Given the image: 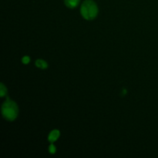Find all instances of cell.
I'll list each match as a JSON object with an SVG mask.
<instances>
[{"mask_svg": "<svg viewBox=\"0 0 158 158\" xmlns=\"http://www.w3.org/2000/svg\"><path fill=\"white\" fill-rule=\"evenodd\" d=\"M19 109L16 103L7 99L2 106V114L3 117L9 121H12L17 117Z\"/></svg>", "mask_w": 158, "mask_h": 158, "instance_id": "obj_1", "label": "cell"}, {"mask_svg": "<svg viewBox=\"0 0 158 158\" xmlns=\"http://www.w3.org/2000/svg\"><path fill=\"white\" fill-rule=\"evenodd\" d=\"M81 14L84 19L87 20L94 19L98 13L97 4L93 0H86L81 6Z\"/></svg>", "mask_w": 158, "mask_h": 158, "instance_id": "obj_2", "label": "cell"}, {"mask_svg": "<svg viewBox=\"0 0 158 158\" xmlns=\"http://www.w3.org/2000/svg\"><path fill=\"white\" fill-rule=\"evenodd\" d=\"M60 137V131H57V130H53L52 131H51L50 134H49V137H48V140L51 143H53L55 142L57 139Z\"/></svg>", "mask_w": 158, "mask_h": 158, "instance_id": "obj_3", "label": "cell"}, {"mask_svg": "<svg viewBox=\"0 0 158 158\" xmlns=\"http://www.w3.org/2000/svg\"><path fill=\"white\" fill-rule=\"evenodd\" d=\"M80 0H65V4L67 7L70 8V9H73V8L77 7L78 6Z\"/></svg>", "mask_w": 158, "mask_h": 158, "instance_id": "obj_4", "label": "cell"}, {"mask_svg": "<svg viewBox=\"0 0 158 158\" xmlns=\"http://www.w3.org/2000/svg\"><path fill=\"white\" fill-rule=\"evenodd\" d=\"M35 66H36L37 67L40 68V69H46L48 65L47 63H46V62L44 61V60H37L36 61H35Z\"/></svg>", "mask_w": 158, "mask_h": 158, "instance_id": "obj_5", "label": "cell"}, {"mask_svg": "<svg viewBox=\"0 0 158 158\" xmlns=\"http://www.w3.org/2000/svg\"><path fill=\"white\" fill-rule=\"evenodd\" d=\"M6 92H7L6 87H5L3 83H1V97H4L5 94H6Z\"/></svg>", "mask_w": 158, "mask_h": 158, "instance_id": "obj_6", "label": "cell"}, {"mask_svg": "<svg viewBox=\"0 0 158 158\" xmlns=\"http://www.w3.org/2000/svg\"><path fill=\"white\" fill-rule=\"evenodd\" d=\"M49 151L51 153V154H54L56 151V149L55 146L53 144H51L49 148Z\"/></svg>", "mask_w": 158, "mask_h": 158, "instance_id": "obj_7", "label": "cell"}, {"mask_svg": "<svg viewBox=\"0 0 158 158\" xmlns=\"http://www.w3.org/2000/svg\"><path fill=\"white\" fill-rule=\"evenodd\" d=\"M29 61H30V59H29V56H24L23 58V63L24 64H27V63H29Z\"/></svg>", "mask_w": 158, "mask_h": 158, "instance_id": "obj_8", "label": "cell"}]
</instances>
